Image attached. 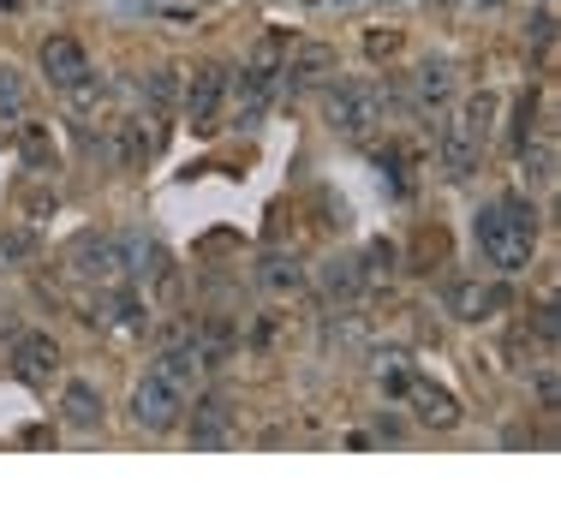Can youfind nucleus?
<instances>
[{
  "instance_id": "nucleus-9",
  "label": "nucleus",
  "mask_w": 561,
  "mask_h": 525,
  "mask_svg": "<svg viewBox=\"0 0 561 525\" xmlns=\"http://www.w3.org/2000/svg\"><path fill=\"white\" fill-rule=\"evenodd\" d=\"M221 96H227V66L221 60H204L185 84V119L192 132H216L221 126Z\"/></svg>"
},
{
  "instance_id": "nucleus-16",
  "label": "nucleus",
  "mask_w": 561,
  "mask_h": 525,
  "mask_svg": "<svg viewBox=\"0 0 561 525\" xmlns=\"http://www.w3.org/2000/svg\"><path fill=\"white\" fill-rule=\"evenodd\" d=\"M233 346H239V329H233V317H204V322H197V334H192V353H197V365H204V370H221L227 358H233Z\"/></svg>"
},
{
  "instance_id": "nucleus-33",
  "label": "nucleus",
  "mask_w": 561,
  "mask_h": 525,
  "mask_svg": "<svg viewBox=\"0 0 561 525\" xmlns=\"http://www.w3.org/2000/svg\"><path fill=\"white\" fill-rule=\"evenodd\" d=\"M7 7H12V0H0V12H7Z\"/></svg>"
},
{
  "instance_id": "nucleus-22",
  "label": "nucleus",
  "mask_w": 561,
  "mask_h": 525,
  "mask_svg": "<svg viewBox=\"0 0 561 525\" xmlns=\"http://www.w3.org/2000/svg\"><path fill=\"white\" fill-rule=\"evenodd\" d=\"M102 322H108L114 334H138V329H150L144 293H108V299H102Z\"/></svg>"
},
{
  "instance_id": "nucleus-24",
  "label": "nucleus",
  "mask_w": 561,
  "mask_h": 525,
  "mask_svg": "<svg viewBox=\"0 0 561 525\" xmlns=\"http://www.w3.org/2000/svg\"><path fill=\"white\" fill-rule=\"evenodd\" d=\"M36 251H43V239H36V227H0V269H12V263H31Z\"/></svg>"
},
{
  "instance_id": "nucleus-26",
  "label": "nucleus",
  "mask_w": 561,
  "mask_h": 525,
  "mask_svg": "<svg viewBox=\"0 0 561 525\" xmlns=\"http://www.w3.org/2000/svg\"><path fill=\"white\" fill-rule=\"evenodd\" d=\"M519 161H526V180H531V185H550V180H556V138L519 144Z\"/></svg>"
},
{
  "instance_id": "nucleus-17",
  "label": "nucleus",
  "mask_w": 561,
  "mask_h": 525,
  "mask_svg": "<svg viewBox=\"0 0 561 525\" xmlns=\"http://www.w3.org/2000/svg\"><path fill=\"white\" fill-rule=\"evenodd\" d=\"M60 102H66V114H72V126H78V132H84V126H90V119H96V114H102V102H108V78H102V72H96V66H90V72H84V78H72V84H66V90H60Z\"/></svg>"
},
{
  "instance_id": "nucleus-8",
  "label": "nucleus",
  "mask_w": 561,
  "mask_h": 525,
  "mask_svg": "<svg viewBox=\"0 0 561 525\" xmlns=\"http://www.w3.org/2000/svg\"><path fill=\"white\" fill-rule=\"evenodd\" d=\"M180 412H185V395L173 383H162V376H144L138 388H131V424L138 430H150V436H162V430L180 424Z\"/></svg>"
},
{
  "instance_id": "nucleus-21",
  "label": "nucleus",
  "mask_w": 561,
  "mask_h": 525,
  "mask_svg": "<svg viewBox=\"0 0 561 525\" xmlns=\"http://www.w3.org/2000/svg\"><path fill=\"white\" fill-rule=\"evenodd\" d=\"M60 419L72 430H102V395L90 383H66L60 395Z\"/></svg>"
},
{
  "instance_id": "nucleus-13",
  "label": "nucleus",
  "mask_w": 561,
  "mask_h": 525,
  "mask_svg": "<svg viewBox=\"0 0 561 525\" xmlns=\"http://www.w3.org/2000/svg\"><path fill=\"white\" fill-rule=\"evenodd\" d=\"M407 96H412V107H419L424 119H436V114H443V107L454 102V66H448V60H424V66H412Z\"/></svg>"
},
{
  "instance_id": "nucleus-28",
  "label": "nucleus",
  "mask_w": 561,
  "mask_h": 525,
  "mask_svg": "<svg viewBox=\"0 0 561 525\" xmlns=\"http://www.w3.org/2000/svg\"><path fill=\"white\" fill-rule=\"evenodd\" d=\"M365 54H370V60H389V54H400V36H394V31H389V36L370 31V36H365Z\"/></svg>"
},
{
  "instance_id": "nucleus-7",
  "label": "nucleus",
  "mask_w": 561,
  "mask_h": 525,
  "mask_svg": "<svg viewBox=\"0 0 561 525\" xmlns=\"http://www.w3.org/2000/svg\"><path fill=\"white\" fill-rule=\"evenodd\" d=\"M507 299H514V293H507L502 281H484V275L443 281V305H448V317H460V322H490L496 311H507Z\"/></svg>"
},
{
  "instance_id": "nucleus-18",
  "label": "nucleus",
  "mask_w": 561,
  "mask_h": 525,
  "mask_svg": "<svg viewBox=\"0 0 561 525\" xmlns=\"http://www.w3.org/2000/svg\"><path fill=\"white\" fill-rule=\"evenodd\" d=\"M257 287L275 293V299H293V293H305V263L287 258V251H263L257 258Z\"/></svg>"
},
{
  "instance_id": "nucleus-15",
  "label": "nucleus",
  "mask_w": 561,
  "mask_h": 525,
  "mask_svg": "<svg viewBox=\"0 0 561 525\" xmlns=\"http://www.w3.org/2000/svg\"><path fill=\"white\" fill-rule=\"evenodd\" d=\"M407 400L419 407V419H424V424H436V430H454V424L466 419L460 400H454L448 388H436L431 376H412V383H407Z\"/></svg>"
},
{
  "instance_id": "nucleus-1",
  "label": "nucleus",
  "mask_w": 561,
  "mask_h": 525,
  "mask_svg": "<svg viewBox=\"0 0 561 525\" xmlns=\"http://www.w3.org/2000/svg\"><path fill=\"white\" fill-rule=\"evenodd\" d=\"M472 239L496 275H519V269H531V251H538V209L507 192L472 215Z\"/></svg>"
},
{
  "instance_id": "nucleus-3",
  "label": "nucleus",
  "mask_w": 561,
  "mask_h": 525,
  "mask_svg": "<svg viewBox=\"0 0 561 525\" xmlns=\"http://www.w3.org/2000/svg\"><path fill=\"white\" fill-rule=\"evenodd\" d=\"M280 66H287V36L270 31L257 48H251L245 72H239V126H257L263 107H270L275 84H280Z\"/></svg>"
},
{
  "instance_id": "nucleus-32",
  "label": "nucleus",
  "mask_w": 561,
  "mask_h": 525,
  "mask_svg": "<svg viewBox=\"0 0 561 525\" xmlns=\"http://www.w3.org/2000/svg\"><path fill=\"white\" fill-rule=\"evenodd\" d=\"M538 400H543V407H556V365L538 370Z\"/></svg>"
},
{
  "instance_id": "nucleus-12",
  "label": "nucleus",
  "mask_w": 561,
  "mask_h": 525,
  "mask_svg": "<svg viewBox=\"0 0 561 525\" xmlns=\"http://www.w3.org/2000/svg\"><path fill=\"white\" fill-rule=\"evenodd\" d=\"M329 72H335V48H329V43H299V48H287V66H280V78H287L293 96H305V90H323Z\"/></svg>"
},
{
  "instance_id": "nucleus-10",
  "label": "nucleus",
  "mask_w": 561,
  "mask_h": 525,
  "mask_svg": "<svg viewBox=\"0 0 561 525\" xmlns=\"http://www.w3.org/2000/svg\"><path fill=\"white\" fill-rule=\"evenodd\" d=\"M7 370L19 376V383H31V388H48V383H55V370H60V346L48 341V334H19Z\"/></svg>"
},
{
  "instance_id": "nucleus-4",
  "label": "nucleus",
  "mask_w": 561,
  "mask_h": 525,
  "mask_svg": "<svg viewBox=\"0 0 561 525\" xmlns=\"http://www.w3.org/2000/svg\"><path fill=\"white\" fill-rule=\"evenodd\" d=\"M108 144H114V161H119V168H150V161L162 156V144H168V114H162V102L138 107V114H126V119H114Z\"/></svg>"
},
{
  "instance_id": "nucleus-29",
  "label": "nucleus",
  "mask_w": 561,
  "mask_h": 525,
  "mask_svg": "<svg viewBox=\"0 0 561 525\" xmlns=\"http://www.w3.org/2000/svg\"><path fill=\"white\" fill-rule=\"evenodd\" d=\"M144 90H150L156 102H168V96H173V72H168V66H156V72L144 78Z\"/></svg>"
},
{
  "instance_id": "nucleus-30",
  "label": "nucleus",
  "mask_w": 561,
  "mask_h": 525,
  "mask_svg": "<svg viewBox=\"0 0 561 525\" xmlns=\"http://www.w3.org/2000/svg\"><path fill=\"white\" fill-rule=\"evenodd\" d=\"M556 329H561V322H556V305H538V341H543V346H556Z\"/></svg>"
},
{
  "instance_id": "nucleus-11",
  "label": "nucleus",
  "mask_w": 561,
  "mask_h": 525,
  "mask_svg": "<svg viewBox=\"0 0 561 525\" xmlns=\"http://www.w3.org/2000/svg\"><path fill=\"white\" fill-rule=\"evenodd\" d=\"M36 66H43V78H48L55 90H66L72 78L90 72V54H84V43H78V36L55 31V36H43V48H36Z\"/></svg>"
},
{
  "instance_id": "nucleus-31",
  "label": "nucleus",
  "mask_w": 561,
  "mask_h": 525,
  "mask_svg": "<svg viewBox=\"0 0 561 525\" xmlns=\"http://www.w3.org/2000/svg\"><path fill=\"white\" fill-rule=\"evenodd\" d=\"M24 209H31V221H43V215H55V197H48V192H31V197H24Z\"/></svg>"
},
{
  "instance_id": "nucleus-6",
  "label": "nucleus",
  "mask_w": 561,
  "mask_h": 525,
  "mask_svg": "<svg viewBox=\"0 0 561 525\" xmlns=\"http://www.w3.org/2000/svg\"><path fill=\"white\" fill-rule=\"evenodd\" d=\"M66 263H72V275L96 281V287H119L131 269V239L126 233H84L66 251Z\"/></svg>"
},
{
  "instance_id": "nucleus-5",
  "label": "nucleus",
  "mask_w": 561,
  "mask_h": 525,
  "mask_svg": "<svg viewBox=\"0 0 561 525\" xmlns=\"http://www.w3.org/2000/svg\"><path fill=\"white\" fill-rule=\"evenodd\" d=\"M389 119V96L382 84H329V126L341 138H370Z\"/></svg>"
},
{
  "instance_id": "nucleus-14",
  "label": "nucleus",
  "mask_w": 561,
  "mask_h": 525,
  "mask_svg": "<svg viewBox=\"0 0 561 525\" xmlns=\"http://www.w3.org/2000/svg\"><path fill=\"white\" fill-rule=\"evenodd\" d=\"M317 287H323V299L335 305H358L365 299V269H358V251H341V258L323 263V275H317Z\"/></svg>"
},
{
  "instance_id": "nucleus-25",
  "label": "nucleus",
  "mask_w": 561,
  "mask_h": 525,
  "mask_svg": "<svg viewBox=\"0 0 561 525\" xmlns=\"http://www.w3.org/2000/svg\"><path fill=\"white\" fill-rule=\"evenodd\" d=\"M400 263V246H389V239H370L365 251H358V269H365V287H377V281H389Z\"/></svg>"
},
{
  "instance_id": "nucleus-23",
  "label": "nucleus",
  "mask_w": 561,
  "mask_h": 525,
  "mask_svg": "<svg viewBox=\"0 0 561 525\" xmlns=\"http://www.w3.org/2000/svg\"><path fill=\"white\" fill-rule=\"evenodd\" d=\"M19 156H24V168H55V138H48V126L43 119H31V126H19Z\"/></svg>"
},
{
  "instance_id": "nucleus-19",
  "label": "nucleus",
  "mask_w": 561,
  "mask_h": 525,
  "mask_svg": "<svg viewBox=\"0 0 561 525\" xmlns=\"http://www.w3.org/2000/svg\"><path fill=\"white\" fill-rule=\"evenodd\" d=\"M150 370L162 376V383L180 388L185 400L197 395V376H204V365H197V353H192V341H173V346H162V358H156Z\"/></svg>"
},
{
  "instance_id": "nucleus-20",
  "label": "nucleus",
  "mask_w": 561,
  "mask_h": 525,
  "mask_svg": "<svg viewBox=\"0 0 561 525\" xmlns=\"http://www.w3.org/2000/svg\"><path fill=\"white\" fill-rule=\"evenodd\" d=\"M227 430H233V407H227L221 395L197 400V424H192V442H197V448H221Z\"/></svg>"
},
{
  "instance_id": "nucleus-2",
  "label": "nucleus",
  "mask_w": 561,
  "mask_h": 525,
  "mask_svg": "<svg viewBox=\"0 0 561 525\" xmlns=\"http://www.w3.org/2000/svg\"><path fill=\"white\" fill-rule=\"evenodd\" d=\"M496 114H502L496 90H472V96L460 102V114H454L443 126V138H436V168H443L448 180H472V173L484 168V150H490V138H496Z\"/></svg>"
},
{
  "instance_id": "nucleus-27",
  "label": "nucleus",
  "mask_w": 561,
  "mask_h": 525,
  "mask_svg": "<svg viewBox=\"0 0 561 525\" xmlns=\"http://www.w3.org/2000/svg\"><path fill=\"white\" fill-rule=\"evenodd\" d=\"M407 383H412V370H407V358L400 353H377V388L389 400H407Z\"/></svg>"
}]
</instances>
